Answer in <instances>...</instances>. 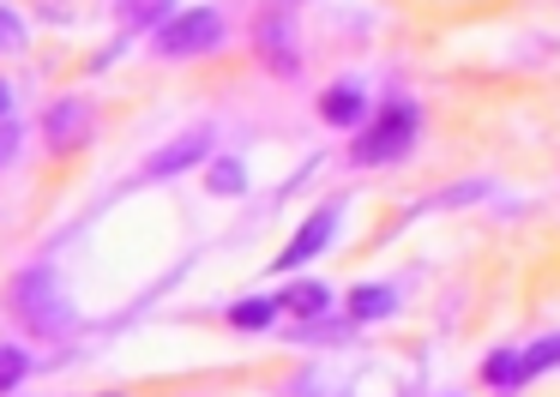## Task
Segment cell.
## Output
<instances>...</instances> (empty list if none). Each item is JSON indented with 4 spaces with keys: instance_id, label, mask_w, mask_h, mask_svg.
<instances>
[{
    "instance_id": "obj_12",
    "label": "cell",
    "mask_w": 560,
    "mask_h": 397,
    "mask_svg": "<svg viewBox=\"0 0 560 397\" xmlns=\"http://www.w3.org/2000/svg\"><path fill=\"white\" fill-rule=\"evenodd\" d=\"M548 367H560V337H542V343H530L518 355V373L524 380H536V373H548Z\"/></svg>"
},
{
    "instance_id": "obj_7",
    "label": "cell",
    "mask_w": 560,
    "mask_h": 397,
    "mask_svg": "<svg viewBox=\"0 0 560 397\" xmlns=\"http://www.w3.org/2000/svg\"><path fill=\"white\" fill-rule=\"evenodd\" d=\"M206 151H211V132H187V139H175L170 151H158V156H151V163H145V175H151V180L182 175V168H194Z\"/></svg>"
},
{
    "instance_id": "obj_15",
    "label": "cell",
    "mask_w": 560,
    "mask_h": 397,
    "mask_svg": "<svg viewBox=\"0 0 560 397\" xmlns=\"http://www.w3.org/2000/svg\"><path fill=\"white\" fill-rule=\"evenodd\" d=\"M31 373V355L25 349H0V392H19V380Z\"/></svg>"
},
{
    "instance_id": "obj_1",
    "label": "cell",
    "mask_w": 560,
    "mask_h": 397,
    "mask_svg": "<svg viewBox=\"0 0 560 397\" xmlns=\"http://www.w3.org/2000/svg\"><path fill=\"white\" fill-rule=\"evenodd\" d=\"M416 127H422V108L416 103H386L380 108V120L355 139V163H392V156H404L410 151V139H416Z\"/></svg>"
},
{
    "instance_id": "obj_19",
    "label": "cell",
    "mask_w": 560,
    "mask_h": 397,
    "mask_svg": "<svg viewBox=\"0 0 560 397\" xmlns=\"http://www.w3.org/2000/svg\"><path fill=\"white\" fill-rule=\"evenodd\" d=\"M7 108H13V84L0 79V120H7Z\"/></svg>"
},
{
    "instance_id": "obj_6",
    "label": "cell",
    "mask_w": 560,
    "mask_h": 397,
    "mask_svg": "<svg viewBox=\"0 0 560 397\" xmlns=\"http://www.w3.org/2000/svg\"><path fill=\"white\" fill-rule=\"evenodd\" d=\"M43 132H49V144L67 156V151H73V144L91 132V115H85V103H55L49 115H43Z\"/></svg>"
},
{
    "instance_id": "obj_4",
    "label": "cell",
    "mask_w": 560,
    "mask_h": 397,
    "mask_svg": "<svg viewBox=\"0 0 560 397\" xmlns=\"http://www.w3.org/2000/svg\"><path fill=\"white\" fill-rule=\"evenodd\" d=\"M331 235H338V205H319V211H314V217H307V223L290 235V247L278 253V271H295V265L319 259Z\"/></svg>"
},
{
    "instance_id": "obj_18",
    "label": "cell",
    "mask_w": 560,
    "mask_h": 397,
    "mask_svg": "<svg viewBox=\"0 0 560 397\" xmlns=\"http://www.w3.org/2000/svg\"><path fill=\"white\" fill-rule=\"evenodd\" d=\"M19 144H25V132H19L13 120H0V168H7V163L19 156Z\"/></svg>"
},
{
    "instance_id": "obj_13",
    "label": "cell",
    "mask_w": 560,
    "mask_h": 397,
    "mask_svg": "<svg viewBox=\"0 0 560 397\" xmlns=\"http://www.w3.org/2000/svg\"><path fill=\"white\" fill-rule=\"evenodd\" d=\"M482 380H488V385H500V392H518V385H524L518 355H506V349H500V355H488V361H482Z\"/></svg>"
},
{
    "instance_id": "obj_14",
    "label": "cell",
    "mask_w": 560,
    "mask_h": 397,
    "mask_svg": "<svg viewBox=\"0 0 560 397\" xmlns=\"http://www.w3.org/2000/svg\"><path fill=\"white\" fill-rule=\"evenodd\" d=\"M206 180H211V192H242V187H247V168L235 163V156H218Z\"/></svg>"
},
{
    "instance_id": "obj_3",
    "label": "cell",
    "mask_w": 560,
    "mask_h": 397,
    "mask_svg": "<svg viewBox=\"0 0 560 397\" xmlns=\"http://www.w3.org/2000/svg\"><path fill=\"white\" fill-rule=\"evenodd\" d=\"M218 43H223V12L218 7H187V12H175V19L158 31V55L163 60L206 55V48H218Z\"/></svg>"
},
{
    "instance_id": "obj_17",
    "label": "cell",
    "mask_w": 560,
    "mask_h": 397,
    "mask_svg": "<svg viewBox=\"0 0 560 397\" xmlns=\"http://www.w3.org/2000/svg\"><path fill=\"white\" fill-rule=\"evenodd\" d=\"M19 43H25V24H19V19H13V12L0 7V55H13V48H19Z\"/></svg>"
},
{
    "instance_id": "obj_11",
    "label": "cell",
    "mask_w": 560,
    "mask_h": 397,
    "mask_svg": "<svg viewBox=\"0 0 560 397\" xmlns=\"http://www.w3.org/2000/svg\"><path fill=\"white\" fill-rule=\"evenodd\" d=\"M278 301H283L290 313H302V319H314V313H326L331 289H326V283H295V289H283Z\"/></svg>"
},
{
    "instance_id": "obj_8",
    "label": "cell",
    "mask_w": 560,
    "mask_h": 397,
    "mask_svg": "<svg viewBox=\"0 0 560 397\" xmlns=\"http://www.w3.org/2000/svg\"><path fill=\"white\" fill-rule=\"evenodd\" d=\"M319 120H326V127H362V120H368V96L355 91V84H331V91L319 96Z\"/></svg>"
},
{
    "instance_id": "obj_10",
    "label": "cell",
    "mask_w": 560,
    "mask_h": 397,
    "mask_svg": "<svg viewBox=\"0 0 560 397\" xmlns=\"http://www.w3.org/2000/svg\"><path fill=\"white\" fill-rule=\"evenodd\" d=\"M283 301L278 295H254V301H235L230 307V325L235 331H259V325H271V313H278Z\"/></svg>"
},
{
    "instance_id": "obj_9",
    "label": "cell",
    "mask_w": 560,
    "mask_h": 397,
    "mask_svg": "<svg viewBox=\"0 0 560 397\" xmlns=\"http://www.w3.org/2000/svg\"><path fill=\"white\" fill-rule=\"evenodd\" d=\"M386 313H398V295H392L386 283L350 289V319H386Z\"/></svg>"
},
{
    "instance_id": "obj_16",
    "label": "cell",
    "mask_w": 560,
    "mask_h": 397,
    "mask_svg": "<svg viewBox=\"0 0 560 397\" xmlns=\"http://www.w3.org/2000/svg\"><path fill=\"white\" fill-rule=\"evenodd\" d=\"M127 24H170V0H127Z\"/></svg>"
},
{
    "instance_id": "obj_2",
    "label": "cell",
    "mask_w": 560,
    "mask_h": 397,
    "mask_svg": "<svg viewBox=\"0 0 560 397\" xmlns=\"http://www.w3.org/2000/svg\"><path fill=\"white\" fill-rule=\"evenodd\" d=\"M13 313L31 325V331H49V337L73 325V313H67V301L55 295V277L43 271V265L19 271V283H13Z\"/></svg>"
},
{
    "instance_id": "obj_5",
    "label": "cell",
    "mask_w": 560,
    "mask_h": 397,
    "mask_svg": "<svg viewBox=\"0 0 560 397\" xmlns=\"http://www.w3.org/2000/svg\"><path fill=\"white\" fill-rule=\"evenodd\" d=\"M254 43H259V55H266V67H271V72H283V79H290V72H295V43H290V7H271L266 19L254 24Z\"/></svg>"
}]
</instances>
